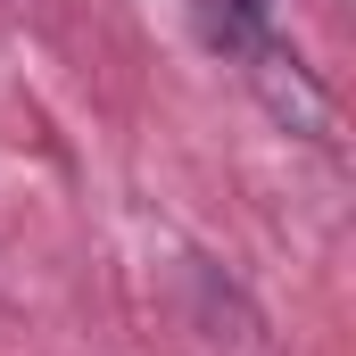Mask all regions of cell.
Segmentation results:
<instances>
[{"instance_id": "cell-1", "label": "cell", "mask_w": 356, "mask_h": 356, "mask_svg": "<svg viewBox=\"0 0 356 356\" xmlns=\"http://www.w3.org/2000/svg\"><path fill=\"white\" fill-rule=\"evenodd\" d=\"M241 58H249V83H257V99L273 108V124H290V133H307V141H332V99H323V83L307 75V58H298L282 33L241 42Z\"/></svg>"}, {"instance_id": "cell-2", "label": "cell", "mask_w": 356, "mask_h": 356, "mask_svg": "<svg viewBox=\"0 0 356 356\" xmlns=\"http://www.w3.org/2000/svg\"><path fill=\"white\" fill-rule=\"evenodd\" d=\"M199 17H207V33H216L224 50H241V42L266 33V0H199Z\"/></svg>"}]
</instances>
